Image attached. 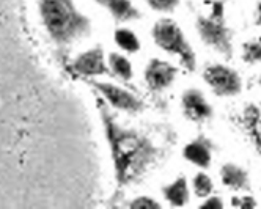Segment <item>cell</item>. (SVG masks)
<instances>
[{
  "instance_id": "1",
  "label": "cell",
  "mask_w": 261,
  "mask_h": 209,
  "mask_svg": "<svg viewBox=\"0 0 261 209\" xmlns=\"http://www.w3.org/2000/svg\"><path fill=\"white\" fill-rule=\"evenodd\" d=\"M96 104L110 148L117 181V194L120 195L127 186L140 181L145 173H148V170L156 165L159 159H162L164 151L148 136L136 129L121 126L112 115L102 98H98Z\"/></svg>"
},
{
  "instance_id": "2",
  "label": "cell",
  "mask_w": 261,
  "mask_h": 209,
  "mask_svg": "<svg viewBox=\"0 0 261 209\" xmlns=\"http://www.w3.org/2000/svg\"><path fill=\"white\" fill-rule=\"evenodd\" d=\"M40 13L47 33L59 44H69L90 32V21L72 0H41Z\"/></svg>"
},
{
  "instance_id": "3",
  "label": "cell",
  "mask_w": 261,
  "mask_h": 209,
  "mask_svg": "<svg viewBox=\"0 0 261 209\" xmlns=\"http://www.w3.org/2000/svg\"><path fill=\"white\" fill-rule=\"evenodd\" d=\"M211 11L197 17V32L201 41L227 59L233 57V30L225 19V7L222 0L210 2Z\"/></svg>"
},
{
  "instance_id": "4",
  "label": "cell",
  "mask_w": 261,
  "mask_h": 209,
  "mask_svg": "<svg viewBox=\"0 0 261 209\" xmlns=\"http://www.w3.org/2000/svg\"><path fill=\"white\" fill-rule=\"evenodd\" d=\"M154 43L164 50L172 55H176L186 71L194 72L197 68V55L189 44L188 38L179 25L172 19H161L153 25L151 30Z\"/></svg>"
},
{
  "instance_id": "5",
  "label": "cell",
  "mask_w": 261,
  "mask_h": 209,
  "mask_svg": "<svg viewBox=\"0 0 261 209\" xmlns=\"http://www.w3.org/2000/svg\"><path fill=\"white\" fill-rule=\"evenodd\" d=\"M203 79L210 85L213 93L222 98L236 96L242 90L241 75L236 69L227 65L214 63L206 66L203 71Z\"/></svg>"
},
{
  "instance_id": "6",
  "label": "cell",
  "mask_w": 261,
  "mask_h": 209,
  "mask_svg": "<svg viewBox=\"0 0 261 209\" xmlns=\"http://www.w3.org/2000/svg\"><path fill=\"white\" fill-rule=\"evenodd\" d=\"M91 87L101 94V98L109 102L112 107H115L123 112L129 113H137L143 109V102L136 96L134 93H130L121 87L106 84V82H90Z\"/></svg>"
},
{
  "instance_id": "7",
  "label": "cell",
  "mask_w": 261,
  "mask_h": 209,
  "mask_svg": "<svg viewBox=\"0 0 261 209\" xmlns=\"http://www.w3.org/2000/svg\"><path fill=\"white\" fill-rule=\"evenodd\" d=\"M176 74H178V69L172 63L159 60V59H153L146 65L145 81H146L148 88L151 91L161 93L169 87H172V84L176 79Z\"/></svg>"
},
{
  "instance_id": "8",
  "label": "cell",
  "mask_w": 261,
  "mask_h": 209,
  "mask_svg": "<svg viewBox=\"0 0 261 209\" xmlns=\"http://www.w3.org/2000/svg\"><path fill=\"white\" fill-rule=\"evenodd\" d=\"M181 107H182L184 117L191 121H194V123L206 121L213 117L211 104L206 101L204 94L197 88H189L182 93Z\"/></svg>"
},
{
  "instance_id": "9",
  "label": "cell",
  "mask_w": 261,
  "mask_h": 209,
  "mask_svg": "<svg viewBox=\"0 0 261 209\" xmlns=\"http://www.w3.org/2000/svg\"><path fill=\"white\" fill-rule=\"evenodd\" d=\"M74 72L79 75H85V77H95V75L107 74V65H106V57L99 46L93 47L82 55H79L72 63Z\"/></svg>"
},
{
  "instance_id": "10",
  "label": "cell",
  "mask_w": 261,
  "mask_h": 209,
  "mask_svg": "<svg viewBox=\"0 0 261 209\" xmlns=\"http://www.w3.org/2000/svg\"><path fill=\"white\" fill-rule=\"evenodd\" d=\"M239 123L252 142L258 154H261V101L247 104L242 109Z\"/></svg>"
},
{
  "instance_id": "11",
  "label": "cell",
  "mask_w": 261,
  "mask_h": 209,
  "mask_svg": "<svg viewBox=\"0 0 261 209\" xmlns=\"http://www.w3.org/2000/svg\"><path fill=\"white\" fill-rule=\"evenodd\" d=\"M213 149H214V145L208 137L198 136L197 139L191 140L184 146L182 154L186 161H189L191 164L200 168H210L211 161H213Z\"/></svg>"
},
{
  "instance_id": "12",
  "label": "cell",
  "mask_w": 261,
  "mask_h": 209,
  "mask_svg": "<svg viewBox=\"0 0 261 209\" xmlns=\"http://www.w3.org/2000/svg\"><path fill=\"white\" fill-rule=\"evenodd\" d=\"M220 179L231 191H247V189H250V178L247 170L231 162L222 165Z\"/></svg>"
},
{
  "instance_id": "13",
  "label": "cell",
  "mask_w": 261,
  "mask_h": 209,
  "mask_svg": "<svg viewBox=\"0 0 261 209\" xmlns=\"http://www.w3.org/2000/svg\"><path fill=\"white\" fill-rule=\"evenodd\" d=\"M96 2L104 7L117 22H127L140 17V11L130 0H96Z\"/></svg>"
},
{
  "instance_id": "14",
  "label": "cell",
  "mask_w": 261,
  "mask_h": 209,
  "mask_svg": "<svg viewBox=\"0 0 261 209\" xmlns=\"http://www.w3.org/2000/svg\"><path fill=\"white\" fill-rule=\"evenodd\" d=\"M164 198L169 201L172 206L175 207H181L186 206L189 201V187H188V179L184 176L176 178L173 182L167 184L162 189Z\"/></svg>"
},
{
  "instance_id": "15",
  "label": "cell",
  "mask_w": 261,
  "mask_h": 209,
  "mask_svg": "<svg viewBox=\"0 0 261 209\" xmlns=\"http://www.w3.org/2000/svg\"><path fill=\"white\" fill-rule=\"evenodd\" d=\"M109 65L110 69L114 72L117 77L123 79V81H130L133 79V65L121 54H110L109 57Z\"/></svg>"
},
{
  "instance_id": "16",
  "label": "cell",
  "mask_w": 261,
  "mask_h": 209,
  "mask_svg": "<svg viewBox=\"0 0 261 209\" xmlns=\"http://www.w3.org/2000/svg\"><path fill=\"white\" fill-rule=\"evenodd\" d=\"M115 41L126 52H137L140 49L137 36L134 35V32H130L127 29H118L115 32Z\"/></svg>"
},
{
  "instance_id": "17",
  "label": "cell",
  "mask_w": 261,
  "mask_h": 209,
  "mask_svg": "<svg viewBox=\"0 0 261 209\" xmlns=\"http://www.w3.org/2000/svg\"><path fill=\"white\" fill-rule=\"evenodd\" d=\"M242 60L249 65L261 63V36L242 46Z\"/></svg>"
},
{
  "instance_id": "18",
  "label": "cell",
  "mask_w": 261,
  "mask_h": 209,
  "mask_svg": "<svg viewBox=\"0 0 261 209\" xmlns=\"http://www.w3.org/2000/svg\"><path fill=\"white\" fill-rule=\"evenodd\" d=\"M194 192L197 197H201V198H206L211 195L213 189H214V184H213V179L206 175V173H197L194 181Z\"/></svg>"
},
{
  "instance_id": "19",
  "label": "cell",
  "mask_w": 261,
  "mask_h": 209,
  "mask_svg": "<svg viewBox=\"0 0 261 209\" xmlns=\"http://www.w3.org/2000/svg\"><path fill=\"white\" fill-rule=\"evenodd\" d=\"M146 4L150 5L154 11L170 13L178 7L179 0H146Z\"/></svg>"
},
{
  "instance_id": "20",
  "label": "cell",
  "mask_w": 261,
  "mask_h": 209,
  "mask_svg": "<svg viewBox=\"0 0 261 209\" xmlns=\"http://www.w3.org/2000/svg\"><path fill=\"white\" fill-rule=\"evenodd\" d=\"M129 207H133V209H158V207H161V204L151 197H139L134 201L129 203Z\"/></svg>"
},
{
  "instance_id": "21",
  "label": "cell",
  "mask_w": 261,
  "mask_h": 209,
  "mask_svg": "<svg viewBox=\"0 0 261 209\" xmlns=\"http://www.w3.org/2000/svg\"><path fill=\"white\" fill-rule=\"evenodd\" d=\"M231 206L233 207H239V209H253L258 206L256 200L250 195H244V197H234L231 200Z\"/></svg>"
},
{
  "instance_id": "22",
  "label": "cell",
  "mask_w": 261,
  "mask_h": 209,
  "mask_svg": "<svg viewBox=\"0 0 261 209\" xmlns=\"http://www.w3.org/2000/svg\"><path fill=\"white\" fill-rule=\"evenodd\" d=\"M223 206L225 204H223L220 197H206V200L200 204L201 209H222Z\"/></svg>"
},
{
  "instance_id": "23",
  "label": "cell",
  "mask_w": 261,
  "mask_h": 209,
  "mask_svg": "<svg viewBox=\"0 0 261 209\" xmlns=\"http://www.w3.org/2000/svg\"><path fill=\"white\" fill-rule=\"evenodd\" d=\"M255 25L261 27V0L255 7Z\"/></svg>"
},
{
  "instance_id": "24",
  "label": "cell",
  "mask_w": 261,
  "mask_h": 209,
  "mask_svg": "<svg viewBox=\"0 0 261 209\" xmlns=\"http://www.w3.org/2000/svg\"><path fill=\"white\" fill-rule=\"evenodd\" d=\"M258 85L261 87V75H259V77H258Z\"/></svg>"
}]
</instances>
